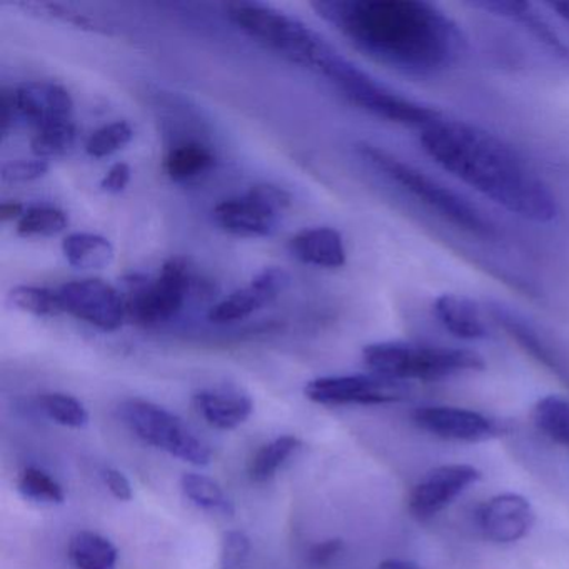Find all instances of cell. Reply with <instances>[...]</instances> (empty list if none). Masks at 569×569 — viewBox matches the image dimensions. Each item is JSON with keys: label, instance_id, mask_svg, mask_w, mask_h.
<instances>
[{"label": "cell", "instance_id": "83f0119b", "mask_svg": "<svg viewBox=\"0 0 569 569\" xmlns=\"http://www.w3.org/2000/svg\"><path fill=\"white\" fill-rule=\"evenodd\" d=\"M69 218L62 209L51 204H34L26 209L18 221V234L22 238H52L68 229Z\"/></svg>", "mask_w": 569, "mask_h": 569}, {"label": "cell", "instance_id": "d6a6232c", "mask_svg": "<svg viewBox=\"0 0 569 569\" xmlns=\"http://www.w3.org/2000/svg\"><path fill=\"white\" fill-rule=\"evenodd\" d=\"M132 138H134V131L129 122H111L89 136L88 142H86V152L94 159L109 158L124 149Z\"/></svg>", "mask_w": 569, "mask_h": 569}, {"label": "cell", "instance_id": "cb8c5ba5", "mask_svg": "<svg viewBox=\"0 0 569 569\" xmlns=\"http://www.w3.org/2000/svg\"><path fill=\"white\" fill-rule=\"evenodd\" d=\"M69 559L78 569H116L118 548L104 536L81 531L69 542Z\"/></svg>", "mask_w": 569, "mask_h": 569}, {"label": "cell", "instance_id": "ab89813d", "mask_svg": "<svg viewBox=\"0 0 569 569\" xmlns=\"http://www.w3.org/2000/svg\"><path fill=\"white\" fill-rule=\"evenodd\" d=\"M2 136L8 138L9 132L16 128L21 119H19L18 104H16L14 89H2Z\"/></svg>", "mask_w": 569, "mask_h": 569}, {"label": "cell", "instance_id": "e575fe53", "mask_svg": "<svg viewBox=\"0 0 569 569\" xmlns=\"http://www.w3.org/2000/svg\"><path fill=\"white\" fill-rule=\"evenodd\" d=\"M28 11L38 12L42 18L56 19V21L64 22V24L76 26L79 29H86V31L101 32L102 28H99L98 22L92 21L81 12L72 11L71 8L59 4H28L24 6Z\"/></svg>", "mask_w": 569, "mask_h": 569}, {"label": "cell", "instance_id": "f35d334b", "mask_svg": "<svg viewBox=\"0 0 569 569\" xmlns=\"http://www.w3.org/2000/svg\"><path fill=\"white\" fill-rule=\"evenodd\" d=\"M104 482L108 486L109 491L112 492L116 499L119 501H131L132 496V486L131 481H129L128 476L124 472L119 471L116 468H108L104 471Z\"/></svg>", "mask_w": 569, "mask_h": 569}, {"label": "cell", "instance_id": "44dd1931", "mask_svg": "<svg viewBox=\"0 0 569 569\" xmlns=\"http://www.w3.org/2000/svg\"><path fill=\"white\" fill-rule=\"evenodd\" d=\"M478 8L495 12L502 18L511 19L512 22L525 26L539 41L548 44L552 51L569 56V46L562 41L559 32L552 28L548 18L539 12L538 6L532 2H518V0H491V2H479Z\"/></svg>", "mask_w": 569, "mask_h": 569}, {"label": "cell", "instance_id": "3957f363", "mask_svg": "<svg viewBox=\"0 0 569 569\" xmlns=\"http://www.w3.org/2000/svg\"><path fill=\"white\" fill-rule=\"evenodd\" d=\"M358 154L376 171L381 172L386 179L398 186L406 194L421 202L429 211L441 216L446 221L455 224L456 228L479 236V238H491L496 234L495 226L489 219L482 216L476 206L468 199L451 191L438 179L431 178L426 172L406 164L401 159L392 156L391 152L378 148V146L361 142L356 148Z\"/></svg>", "mask_w": 569, "mask_h": 569}, {"label": "cell", "instance_id": "60d3db41", "mask_svg": "<svg viewBox=\"0 0 569 569\" xmlns=\"http://www.w3.org/2000/svg\"><path fill=\"white\" fill-rule=\"evenodd\" d=\"M26 206L19 201H6L0 206V218L2 221H19L24 216Z\"/></svg>", "mask_w": 569, "mask_h": 569}, {"label": "cell", "instance_id": "8d00e7d4", "mask_svg": "<svg viewBox=\"0 0 569 569\" xmlns=\"http://www.w3.org/2000/svg\"><path fill=\"white\" fill-rule=\"evenodd\" d=\"M342 549H345V541L339 538L318 542L308 552L309 565L315 566V568H325V566L331 565L341 555Z\"/></svg>", "mask_w": 569, "mask_h": 569}, {"label": "cell", "instance_id": "5bb4252c", "mask_svg": "<svg viewBox=\"0 0 569 569\" xmlns=\"http://www.w3.org/2000/svg\"><path fill=\"white\" fill-rule=\"evenodd\" d=\"M289 282H291V276L284 269L276 266L262 269L252 278L251 284L216 302L209 309L208 319L212 325L219 326L244 321L249 316L271 305L281 292L288 289Z\"/></svg>", "mask_w": 569, "mask_h": 569}, {"label": "cell", "instance_id": "ffe728a7", "mask_svg": "<svg viewBox=\"0 0 569 569\" xmlns=\"http://www.w3.org/2000/svg\"><path fill=\"white\" fill-rule=\"evenodd\" d=\"M436 318L446 331L466 341H478L488 336L481 308L472 299L459 295H442L432 305Z\"/></svg>", "mask_w": 569, "mask_h": 569}, {"label": "cell", "instance_id": "30bf717a", "mask_svg": "<svg viewBox=\"0 0 569 569\" xmlns=\"http://www.w3.org/2000/svg\"><path fill=\"white\" fill-rule=\"evenodd\" d=\"M306 398L325 406L391 405L408 398L406 382L375 375L325 376L309 381Z\"/></svg>", "mask_w": 569, "mask_h": 569}, {"label": "cell", "instance_id": "603a6c76", "mask_svg": "<svg viewBox=\"0 0 569 569\" xmlns=\"http://www.w3.org/2000/svg\"><path fill=\"white\" fill-rule=\"evenodd\" d=\"M66 261L76 269L108 268L114 261V246L104 236L72 232L62 241Z\"/></svg>", "mask_w": 569, "mask_h": 569}, {"label": "cell", "instance_id": "d590c367", "mask_svg": "<svg viewBox=\"0 0 569 569\" xmlns=\"http://www.w3.org/2000/svg\"><path fill=\"white\" fill-rule=\"evenodd\" d=\"M49 172V162L44 159H19L2 166V179L6 182H31L44 178Z\"/></svg>", "mask_w": 569, "mask_h": 569}, {"label": "cell", "instance_id": "1f68e13d", "mask_svg": "<svg viewBox=\"0 0 569 569\" xmlns=\"http://www.w3.org/2000/svg\"><path fill=\"white\" fill-rule=\"evenodd\" d=\"M39 406L49 419L66 428H84L89 421L88 409L74 396L48 392L39 398Z\"/></svg>", "mask_w": 569, "mask_h": 569}, {"label": "cell", "instance_id": "277c9868", "mask_svg": "<svg viewBox=\"0 0 569 569\" xmlns=\"http://www.w3.org/2000/svg\"><path fill=\"white\" fill-rule=\"evenodd\" d=\"M362 359L375 375L396 381H439L466 371H481L485 359L468 349L409 341L375 342L362 349Z\"/></svg>", "mask_w": 569, "mask_h": 569}, {"label": "cell", "instance_id": "f1b7e54d", "mask_svg": "<svg viewBox=\"0 0 569 569\" xmlns=\"http://www.w3.org/2000/svg\"><path fill=\"white\" fill-rule=\"evenodd\" d=\"M9 302L19 311L29 312L38 318H56L64 315L58 291L39 286H16L9 292Z\"/></svg>", "mask_w": 569, "mask_h": 569}, {"label": "cell", "instance_id": "ba28073f", "mask_svg": "<svg viewBox=\"0 0 569 569\" xmlns=\"http://www.w3.org/2000/svg\"><path fill=\"white\" fill-rule=\"evenodd\" d=\"M119 418L146 445L194 466L211 462L212 452L208 442L199 438L181 418L154 402L129 399L119 406Z\"/></svg>", "mask_w": 569, "mask_h": 569}, {"label": "cell", "instance_id": "4fadbf2b", "mask_svg": "<svg viewBox=\"0 0 569 569\" xmlns=\"http://www.w3.org/2000/svg\"><path fill=\"white\" fill-rule=\"evenodd\" d=\"M412 421L422 431L448 441H486L502 431L495 419L471 409L452 406H422L412 412Z\"/></svg>", "mask_w": 569, "mask_h": 569}, {"label": "cell", "instance_id": "7c38bea8", "mask_svg": "<svg viewBox=\"0 0 569 569\" xmlns=\"http://www.w3.org/2000/svg\"><path fill=\"white\" fill-rule=\"evenodd\" d=\"M479 479L481 471L471 465L438 466L426 472L409 492V512L418 519L432 518Z\"/></svg>", "mask_w": 569, "mask_h": 569}, {"label": "cell", "instance_id": "484cf974", "mask_svg": "<svg viewBox=\"0 0 569 569\" xmlns=\"http://www.w3.org/2000/svg\"><path fill=\"white\" fill-rule=\"evenodd\" d=\"M181 489L186 498L206 511L221 512L224 516L234 515V505L226 495L224 489L208 476L186 472L181 478Z\"/></svg>", "mask_w": 569, "mask_h": 569}, {"label": "cell", "instance_id": "836d02e7", "mask_svg": "<svg viewBox=\"0 0 569 569\" xmlns=\"http://www.w3.org/2000/svg\"><path fill=\"white\" fill-rule=\"evenodd\" d=\"M251 541L242 531H226L221 539V569H244Z\"/></svg>", "mask_w": 569, "mask_h": 569}, {"label": "cell", "instance_id": "2e32d148", "mask_svg": "<svg viewBox=\"0 0 569 569\" xmlns=\"http://www.w3.org/2000/svg\"><path fill=\"white\" fill-rule=\"evenodd\" d=\"M19 119L36 131L56 122L72 121L74 101L64 86L51 81H32L14 89Z\"/></svg>", "mask_w": 569, "mask_h": 569}, {"label": "cell", "instance_id": "b9f144b4", "mask_svg": "<svg viewBox=\"0 0 569 569\" xmlns=\"http://www.w3.org/2000/svg\"><path fill=\"white\" fill-rule=\"evenodd\" d=\"M378 569H419L415 562L406 561V559H386L379 565Z\"/></svg>", "mask_w": 569, "mask_h": 569}, {"label": "cell", "instance_id": "7bdbcfd3", "mask_svg": "<svg viewBox=\"0 0 569 569\" xmlns=\"http://www.w3.org/2000/svg\"><path fill=\"white\" fill-rule=\"evenodd\" d=\"M546 8L556 12L562 21L569 22V2H549Z\"/></svg>", "mask_w": 569, "mask_h": 569}, {"label": "cell", "instance_id": "6da1fadb", "mask_svg": "<svg viewBox=\"0 0 569 569\" xmlns=\"http://www.w3.org/2000/svg\"><path fill=\"white\" fill-rule=\"evenodd\" d=\"M312 8L359 51L405 74H438L468 48L459 26L425 0H319Z\"/></svg>", "mask_w": 569, "mask_h": 569}, {"label": "cell", "instance_id": "ac0fdd59", "mask_svg": "<svg viewBox=\"0 0 569 569\" xmlns=\"http://www.w3.org/2000/svg\"><path fill=\"white\" fill-rule=\"evenodd\" d=\"M194 408L209 426L222 431L244 425L252 415V399L231 389H202L196 392Z\"/></svg>", "mask_w": 569, "mask_h": 569}, {"label": "cell", "instance_id": "f546056e", "mask_svg": "<svg viewBox=\"0 0 569 569\" xmlns=\"http://www.w3.org/2000/svg\"><path fill=\"white\" fill-rule=\"evenodd\" d=\"M78 139L74 121L56 122L36 131L31 139V151L38 159L59 158L68 154Z\"/></svg>", "mask_w": 569, "mask_h": 569}, {"label": "cell", "instance_id": "8fae6325", "mask_svg": "<svg viewBox=\"0 0 569 569\" xmlns=\"http://www.w3.org/2000/svg\"><path fill=\"white\" fill-rule=\"evenodd\" d=\"M58 292L64 312L101 331H118L128 316L124 298L114 286L102 279L88 278L66 282Z\"/></svg>", "mask_w": 569, "mask_h": 569}, {"label": "cell", "instance_id": "d4e9b609", "mask_svg": "<svg viewBox=\"0 0 569 569\" xmlns=\"http://www.w3.org/2000/svg\"><path fill=\"white\" fill-rule=\"evenodd\" d=\"M532 421L556 445L569 448V399L556 395L539 399L532 409Z\"/></svg>", "mask_w": 569, "mask_h": 569}, {"label": "cell", "instance_id": "74e56055", "mask_svg": "<svg viewBox=\"0 0 569 569\" xmlns=\"http://www.w3.org/2000/svg\"><path fill=\"white\" fill-rule=\"evenodd\" d=\"M132 171L126 162H116L101 181V189L108 194H119L131 182Z\"/></svg>", "mask_w": 569, "mask_h": 569}, {"label": "cell", "instance_id": "d6986e66", "mask_svg": "<svg viewBox=\"0 0 569 569\" xmlns=\"http://www.w3.org/2000/svg\"><path fill=\"white\" fill-rule=\"evenodd\" d=\"M289 251L298 261L316 268L338 269L346 264L342 236L336 229H302L289 241Z\"/></svg>", "mask_w": 569, "mask_h": 569}, {"label": "cell", "instance_id": "52a82bcc", "mask_svg": "<svg viewBox=\"0 0 569 569\" xmlns=\"http://www.w3.org/2000/svg\"><path fill=\"white\" fill-rule=\"evenodd\" d=\"M128 284L126 311L141 326L171 321L199 289L198 276L184 258L168 259L154 279L134 274Z\"/></svg>", "mask_w": 569, "mask_h": 569}, {"label": "cell", "instance_id": "7a4b0ae2", "mask_svg": "<svg viewBox=\"0 0 569 569\" xmlns=\"http://www.w3.org/2000/svg\"><path fill=\"white\" fill-rule=\"evenodd\" d=\"M419 141L436 164L511 214L538 224L558 218V201L541 176L485 129L442 116L421 129Z\"/></svg>", "mask_w": 569, "mask_h": 569}, {"label": "cell", "instance_id": "9c48e42d", "mask_svg": "<svg viewBox=\"0 0 569 569\" xmlns=\"http://www.w3.org/2000/svg\"><path fill=\"white\" fill-rule=\"evenodd\" d=\"M292 198L274 184H256L246 194L224 199L212 209L216 224L236 238H269L278 231Z\"/></svg>", "mask_w": 569, "mask_h": 569}, {"label": "cell", "instance_id": "7402d4cb", "mask_svg": "<svg viewBox=\"0 0 569 569\" xmlns=\"http://www.w3.org/2000/svg\"><path fill=\"white\" fill-rule=\"evenodd\" d=\"M216 154L211 148L198 141H182L172 146L162 162V171L171 181L186 182L211 171Z\"/></svg>", "mask_w": 569, "mask_h": 569}, {"label": "cell", "instance_id": "4316f807", "mask_svg": "<svg viewBox=\"0 0 569 569\" xmlns=\"http://www.w3.org/2000/svg\"><path fill=\"white\" fill-rule=\"evenodd\" d=\"M299 448L301 441L296 436H281L259 448L248 466L252 481L262 482L271 479Z\"/></svg>", "mask_w": 569, "mask_h": 569}, {"label": "cell", "instance_id": "4dcf8cb0", "mask_svg": "<svg viewBox=\"0 0 569 569\" xmlns=\"http://www.w3.org/2000/svg\"><path fill=\"white\" fill-rule=\"evenodd\" d=\"M18 489L26 499L39 505H62L66 492L48 472L39 468H26L19 476Z\"/></svg>", "mask_w": 569, "mask_h": 569}, {"label": "cell", "instance_id": "9a60e30c", "mask_svg": "<svg viewBox=\"0 0 569 569\" xmlns=\"http://www.w3.org/2000/svg\"><path fill=\"white\" fill-rule=\"evenodd\" d=\"M535 509L521 495L506 492L486 501L478 511L482 535L492 542L508 545L528 535L535 525Z\"/></svg>", "mask_w": 569, "mask_h": 569}, {"label": "cell", "instance_id": "8992f818", "mask_svg": "<svg viewBox=\"0 0 569 569\" xmlns=\"http://www.w3.org/2000/svg\"><path fill=\"white\" fill-rule=\"evenodd\" d=\"M236 28L266 48L311 71L319 52L329 44L298 18L259 2H236L226 8Z\"/></svg>", "mask_w": 569, "mask_h": 569}, {"label": "cell", "instance_id": "5b68a950", "mask_svg": "<svg viewBox=\"0 0 569 569\" xmlns=\"http://www.w3.org/2000/svg\"><path fill=\"white\" fill-rule=\"evenodd\" d=\"M318 74L332 82L352 104L386 121L425 129L442 118L438 109L406 98L401 92L382 84L352 64L338 49L329 54Z\"/></svg>", "mask_w": 569, "mask_h": 569}, {"label": "cell", "instance_id": "e0dca14e", "mask_svg": "<svg viewBox=\"0 0 569 569\" xmlns=\"http://www.w3.org/2000/svg\"><path fill=\"white\" fill-rule=\"evenodd\" d=\"M492 319L532 356L536 361L549 369L552 375L558 376L566 386H569V368L562 361L561 356L551 348L548 341L536 331L535 326L529 325L522 316L502 305L489 306Z\"/></svg>", "mask_w": 569, "mask_h": 569}]
</instances>
